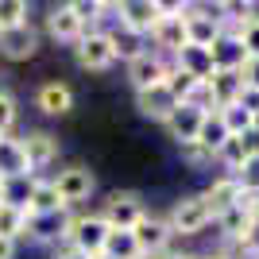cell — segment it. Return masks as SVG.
<instances>
[{
  "instance_id": "6da1fadb",
  "label": "cell",
  "mask_w": 259,
  "mask_h": 259,
  "mask_svg": "<svg viewBox=\"0 0 259 259\" xmlns=\"http://www.w3.org/2000/svg\"><path fill=\"white\" fill-rule=\"evenodd\" d=\"M105 240H108V225H105L101 213H85V217H74V221H70L66 248H74L77 255L97 259L101 251H105Z\"/></svg>"
},
{
  "instance_id": "7a4b0ae2",
  "label": "cell",
  "mask_w": 259,
  "mask_h": 259,
  "mask_svg": "<svg viewBox=\"0 0 259 259\" xmlns=\"http://www.w3.org/2000/svg\"><path fill=\"white\" fill-rule=\"evenodd\" d=\"M166 225H170L174 236H201V232L213 225V213H209V205H205L201 194H190V197H182V201L170 205Z\"/></svg>"
},
{
  "instance_id": "3957f363",
  "label": "cell",
  "mask_w": 259,
  "mask_h": 259,
  "mask_svg": "<svg viewBox=\"0 0 259 259\" xmlns=\"http://www.w3.org/2000/svg\"><path fill=\"white\" fill-rule=\"evenodd\" d=\"M186 4H162V20L155 23V31H151V51L155 54H178L190 39H186Z\"/></svg>"
},
{
  "instance_id": "277c9868",
  "label": "cell",
  "mask_w": 259,
  "mask_h": 259,
  "mask_svg": "<svg viewBox=\"0 0 259 259\" xmlns=\"http://www.w3.org/2000/svg\"><path fill=\"white\" fill-rule=\"evenodd\" d=\"M143 213H147V205H143L140 194H132V190H116V194H108L105 201V225L108 228H120V232H132V228L143 221Z\"/></svg>"
},
{
  "instance_id": "5b68a950",
  "label": "cell",
  "mask_w": 259,
  "mask_h": 259,
  "mask_svg": "<svg viewBox=\"0 0 259 259\" xmlns=\"http://www.w3.org/2000/svg\"><path fill=\"white\" fill-rule=\"evenodd\" d=\"M186 39L194 47H213L217 35H221V4H197V8H190L186 4Z\"/></svg>"
},
{
  "instance_id": "8992f818",
  "label": "cell",
  "mask_w": 259,
  "mask_h": 259,
  "mask_svg": "<svg viewBox=\"0 0 259 259\" xmlns=\"http://www.w3.org/2000/svg\"><path fill=\"white\" fill-rule=\"evenodd\" d=\"M74 54H77V66H81V70H93V74H101V70H108V66L116 62V54L108 47V35L101 31V27H89L74 43Z\"/></svg>"
},
{
  "instance_id": "52a82bcc",
  "label": "cell",
  "mask_w": 259,
  "mask_h": 259,
  "mask_svg": "<svg viewBox=\"0 0 259 259\" xmlns=\"http://www.w3.org/2000/svg\"><path fill=\"white\" fill-rule=\"evenodd\" d=\"M116 12H120V27L143 35V39H151L155 23L162 20V4L159 0H120Z\"/></svg>"
},
{
  "instance_id": "ba28073f",
  "label": "cell",
  "mask_w": 259,
  "mask_h": 259,
  "mask_svg": "<svg viewBox=\"0 0 259 259\" xmlns=\"http://www.w3.org/2000/svg\"><path fill=\"white\" fill-rule=\"evenodd\" d=\"M54 190H58V201H62L66 209L81 205L89 194H93V170L89 166H66V170H58L51 178Z\"/></svg>"
},
{
  "instance_id": "9c48e42d",
  "label": "cell",
  "mask_w": 259,
  "mask_h": 259,
  "mask_svg": "<svg viewBox=\"0 0 259 259\" xmlns=\"http://www.w3.org/2000/svg\"><path fill=\"white\" fill-rule=\"evenodd\" d=\"M132 236H136V248H140V255H162L166 251V244L174 240L170 225H166V217H155V213H143V221L136 228H132Z\"/></svg>"
},
{
  "instance_id": "30bf717a",
  "label": "cell",
  "mask_w": 259,
  "mask_h": 259,
  "mask_svg": "<svg viewBox=\"0 0 259 259\" xmlns=\"http://www.w3.org/2000/svg\"><path fill=\"white\" fill-rule=\"evenodd\" d=\"M166 74H170V62H166L162 54H155V51H143L140 58H132V62H128V81H132V89H136V93L162 85V81H166Z\"/></svg>"
},
{
  "instance_id": "8fae6325",
  "label": "cell",
  "mask_w": 259,
  "mask_h": 259,
  "mask_svg": "<svg viewBox=\"0 0 259 259\" xmlns=\"http://www.w3.org/2000/svg\"><path fill=\"white\" fill-rule=\"evenodd\" d=\"M20 147H23V159H27V166H31V174L39 178V170H47L51 162H58V136H51V132H43V128H35V132H27L20 140Z\"/></svg>"
},
{
  "instance_id": "7c38bea8",
  "label": "cell",
  "mask_w": 259,
  "mask_h": 259,
  "mask_svg": "<svg viewBox=\"0 0 259 259\" xmlns=\"http://www.w3.org/2000/svg\"><path fill=\"white\" fill-rule=\"evenodd\" d=\"M201 120H205V108L194 105V101H182V105H174V112L162 124H166L174 143H194L197 132H201Z\"/></svg>"
},
{
  "instance_id": "4fadbf2b",
  "label": "cell",
  "mask_w": 259,
  "mask_h": 259,
  "mask_svg": "<svg viewBox=\"0 0 259 259\" xmlns=\"http://www.w3.org/2000/svg\"><path fill=\"white\" fill-rule=\"evenodd\" d=\"M35 51H39V31H35L31 23L0 31V54L8 62H27V58H35Z\"/></svg>"
},
{
  "instance_id": "5bb4252c",
  "label": "cell",
  "mask_w": 259,
  "mask_h": 259,
  "mask_svg": "<svg viewBox=\"0 0 259 259\" xmlns=\"http://www.w3.org/2000/svg\"><path fill=\"white\" fill-rule=\"evenodd\" d=\"M70 209L62 213H47V217H27V240H39V244H66L70 236Z\"/></svg>"
},
{
  "instance_id": "9a60e30c",
  "label": "cell",
  "mask_w": 259,
  "mask_h": 259,
  "mask_svg": "<svg viewBox=\"0 0 259 259\" xmlns=\"http://www.w3.org/2000/svg\"><path fill=\"white\" fill-rule=\"evenodd\" d=\"M209 58H213V70H225V74H240L248 66L244 43H240L236 35H217V43L209 47Z\"/></svg>"
},
{
  "instance_id": "2e32d148",
  "label": "cell",
  "mask_w": 259,
  "mask_h": 259,
  "mask_svg": "<svg viewBox=\"0 0 259 259\" xmlns=\"http://www.w3.org/2000/svg\"><path fill=\"white\" fill-rule=\"evenodd\" d=\"M35 108L47 112V116H66L74 108V89L66 85V81H43V85L35 89Z\"/></svg>"
},
{
  "instance_id": "e0dca14e",
  "label": "cell",
  "mask_w": 259,
  "mask_h": 259,
  "mask_svg": "<svg viewBox=\"0 0 259 259\" xmlns=\"http://www.w3.org/2000/svg\"><path fill=\"white\" fill-rule=\"evenodd\" d=\"M47 35H51L54 43H77L85 27L77 23V16L70 12V4H58V8L47 12Z\"/></svg>"
},
{
  "instance_id": "ac0fdd59",
  "label": "cell",
  "mask_w": 259,
  "mask_h": 259,
  "mask_svg": "<svg viewBox=\"0 0 259 259\" xmlns=\"http://www.w3.org/2000/svg\"><path fill=\"white\" fill-rule=\"evenodd\" d=\"M62 201H58V190H54L51 178H35L31 182V194L23 201V213L27 217H47V213H62Z\"/></svg>"
},
{
  "instance_id": "d6986e66",
  "label": "cell",
  "mask_w": 259,
  "mask_h": 259,
  "mask_svg": "<svg viewBox=\"0 0 259 259\" xmlns=\"http://www.w3.org/2000/svg\"><path fill=\"white\" fill-rule=\"evenodd\" d=\"M205 93H209V101H213V108H228V105H236L240 93H244V77L217 70V74L205 81Z\"/></svg>"
},
{
  "instance_id": "ffe728a7",
  "label": "cell",
  "mask_w": 259,
  "mask_h": 259,
  "mask_svg": "<svg viewBox=\"0 0 259 259\" xmlns=\"http://www.w3.org/2000/svg\"><path fill=\"white\" fill-rule=\"evenodd\" d=\"M255 151H259V136H255V132H248V136H228L225 147L217 151V159L225 162L228 174H236L240 166H244V159H248V155H255Z\"/></svg>"
},
{
  "instance_id": "44dd1931",
  "label": "cell",
  "mask_w": 259,
  "mask_h": 259,
  "mask_svg": "<svg viewBox=\"0 0 259 259\" xmlns=\"http://www.w3.org/2000/svg\"><path fill=\"white\" fill-rule=\"evenodd\" d=\"M12 178H35V174H31V166H27V159H23L20 140L4 136V140H0V182H12Z\"/></svg>"
},
{
  "instance_id": "7402d4cb",
  "label": "cell",
  "mask_w": 259,
  "mask_h": 259,
  "mask_svg": "<svg viewBox=\"0 0 259 259\" xmlns=\"http://www.w3.org/2000/svg\"><path fill=\"white\" fill-rule=\"evenodd\" d=\"M170 66H174V70L194 74L197 81H209V77L217 74V70H213V58H209V51H205V47H194V43H186L182 51L174 54V62H170Z\"/></svg>"
},
{
  "instance_id": "603a6c76",
  "label": "cell",
  "mask_w": 259,
  "mask_h": 259,
  "mask_svg": "<svg viewBox=\"0 0 259 259\" xmlns=\"http://www.w3.org/2000/svg\"><path fill=\"white\" fill-rule=\"evenodd\" d=\"M240 194H244V190H240L236 186V178H232V174H221V178H217L213 186H209L205 194V205H209V213H225V209H232V205H240Z\"/></svg>"
},
{
  "instance_id": "cb8c5ba5",
  "label": "cell",
  "mask_w": 259,
  "mask_h": 259,
  "mask_svg": "<svg viewBox=\"0 0 259 259\" xmlns=\"http://www.w3.org/2000/svg\"><path fill=\"white\" fill-rule=\"evenodd\" d=\"M174 105H178V101L166 93V85H155V89H143V93H136V108H140L147 120H159V124L174 112Z\"/></svg>"
},
{
  "instance_id": "d4e9b609",
  "label": "cell",
  "mask_w": 259,
  "mask_h": 259,
  "mask_svg": "<svg viewBox=\"0 0 259 259\" xmlns=\"http://www.w3.org/2000/svg\"><path fill=\"white\" fill-rule=\"evenodd\" d=\"M105 35H108L112 54H116V58H124V62L140 58L143 51H151V47H147V39H143V35H136V31H128V27H112V31H105Z\"/></svg>"
},
{
  "instance_id": "484cf974",
  "label": "cell",
  "mask_w": 259,
  "mask_h": 259,
  "mask_svg": "<svg viewBox=\"0 0 259 259\" xmlns=\"http://www.w3.org/2000/svg\"><path fill=\"white\" fill-rule=\"evenodd\" d=\"M251 221H255V217H251L248 209H240V205H232V209H225V213H217V217H213V225L221 228V236L236 240V244H240L244 236H248Z\"/></svg>"
},
{
  "instance_id": "4316f807",
  "label": "cell",
  "mask_w": 259,
  "mask_h": 259,
  "mask_svg": "<svg viewBox=\"0 0 259 259\" xmlns=\"http://www.w3.org/2000/svg\"><path fill=\"white\" fill-rule=\"evenodd\" d=\"M0 236L4 240H27V213L12 201H0Z\"/></svg>"
},
{
  "instance_id": "83f0119b",
  "label": "cell",
  "mask_w": 259,
  "mask_h": 259,
  "mask_svg": "<svg viewBox=\"0 0 259 259\" xmlns=\"http://www.w3.org/2000/svg\"><path fill=\"white\" fill-rule=\"evenodd\" d=\"M225 140H228V128H225V120H221V112H205L201 132H197V143H201V147L217 159V151L225 147Z\"/></svg>"
},
{
  "instance_id": "f1b7e54d",
  "label": "cell",
  "mask_w": 259,
  "mask_h": 259,
  "mask_svg": "<svg viewBox=\"0 0 259 259\" xmlns=\"http://www.w3.org/2000/svg\"><path fill=\"white\" fill-rule=\"evenodd\" d=\"M162 85H166V93L182 105V101H194L197 89L205 85V81H197L194 74H186V70H174V66H170V74H166V81H162Z\"/></svg>"
},
{
  "instance_id": "f546056e",
  "label": "cell",
  "mask_w": 259,
  "mask_h": 259,
  "mask_svg": "<svg viewBox=\"0 0 259 259\" xmlns=\"http://www.w3.org/2000/svg\"><path fill=\"white\" fill-rule=\"evenodd\" d=\"M101 255H108V259H140L136 236H132V232H120V228H108V240H105V251H101Z\"/></svg>"
},
{
  "instance_id": "4dcf8cb0",
  "label": "cell",
  "mask_w": 259,
  "mask_h": 259,
  "mask_svg": "<svg viewBox=\"0 0 259 259\" xmlns=\"http://www.w3.org/2000/svg\"><path fill=\"white\" fill-rule=\"evenodd\" d=\"M70 12H74L77 23L89 31V27L105 16V12H116V4H105V0H74V4H70Z\"/></svg>"
},
{
  "instance_id": "1f68e13d",
  "label": "cell",
  "mask_w": 259,
  "mask_h": 259,
  "mask_svg": "<svg viewBox=\"0 0 259 259\" xmlns=\"http://www.w3.org/2000/svg\"><path fill=\"white\" fill-rule=\"evenodd\" d=\"M221 112V120H225L228 136H248L251 132V112H244L240 105H228V108H217Z\"/></svg>"
},
{
  "instance_id": "d6a6232c",
  "label": "cell",
  "mask_w": 259,
  "mask_h": 259,
  "mask_svg": "<svg viewBox=\"0 0 259 259\" xmlns=\"http://www.w3.org/2000/svg\"><path fill=\"white\" fill-rule=\"evenodd\" d=\"M232 178H236V186L244 190V194H259V151L248 155V159H244V166H240Z\"/></svg>"
},
{
  "instance_id": "836d02e7",
  "label": "cell",
  "mask_w": 259,
  "mask_h": 259,
  "mask_svg": "<svg viewBox=\"0 0 259 259\" xmlns=\"http://www.w3.org/2000/svg\"><path fill=\"white\" fill-rule=\"evenodd\" d=\"M20 23H27V4L23 0H0V31L20 27Z\"/></svg>"
},
{
  "instance_id": "e575fe53",
  "label": "cell",
  "mask_w": 259,
  "mask_h": 259,
  "mask_svg": "<svg viewBox=\"0 0 259 259\" xmlns=\"http://www.w3.org/2000/svg\"><path fill=\"white\" fill-rule=\"evenodd\" d=\"M20 120V108H16V97L12 93H0V136H8Z\"/></svg>"
},
{
  "instance_id": "d590c367",
  "label": "cell",
  "mask_w": 259,
  "mask_h": 259,
  "mask_svg": "<svg viewBox=\"0 0 259 259\" xmlns=\"http://www.w3.org/2000/svg\"><path fill=\"white\" fill-rule=\"evenodd\" d=\"M178 151H182V162H190V166H205V162H213V155L201 147V143H178Z\"/></svg>"
},
{
  "instance_id": "8d00e7d4",
  "label": "cell",
  "mask_w": 259,
  "mask_h": 259,
  "mask_svg": "<svg viewBox=\"0 0 259 259\" xmlns=\"http://www.w3.org/2000/svg\"><path fill=\"white\" fill-rule=\"evenodd\" d=\"M240 43H244V54H248V62L251 58H259V20H251L244 31H240Z\"/></svg>"
},
{
  "instance_id": "74e56055",
  "label": "cell",
  "mask_w": 259,
  "mask_h": 259,
  "mask_svg": "<svg viewBox=\"0 0 259 259\" xmlns=\"http://www.w3.org/2000/svg\"><path fill=\"white\" fill-rule=\"evenodd\" d=\"M240 248H244V255H248V259H259V221H251L248 236L240 240Z\"/></svg>"
},
{
  "instance_id": "f35d334b",
  "label": "cell",
  "mask_w": 259,
  "mask_h": 259,
  "mask_svg": "<svg viewBox=\"0 0 259 259\" xmlns=\"http://www.w3.org/2000/svg\"><path fill=\"white\" fill-rule=\"evenodd\" d=\"M236 105L244 108V112H251V116H255V112H259V89L244 85V93H240V101H236Z\"/></svg>"
},
{
  "instance_id": "ab89813d",
  "label": "cell",
  "mask_w": 259,
  "mask_h": 259,
  "mask_svg": "<svg viewBox=\"0 0 259 259\" xmlns=\"http://www.w3.org/2000/svg\"><path fill=\"white\" fill-rule=\"evenodd\" d=\"M240 77H244V85H251V89H259V58H251L244 70H240Z\"/></svg>"
},
{
  "instance_id": "60d3db41",
  "label": "cell",
  "mask_w": 259,
  "mask_h": 259,
  "mask_svg": "<svg viewBox=\"0 0 259 259\" xmlns=\"http://www.w3.org/2000/svg\"><path fill=\"white\" fill-rule=\"evenodd\" d=\"M16 251H20L16 240H4V236H0V259H16Z\"/></svg>"
},
{
  "instance_id": "b9f144b4",
  "label": "cell",
  "mask_w": 259,
  "mask_h": 259,
  "mask_svg": "<svg viewBox=\"0 0 259 259\" xmlns=\"http://www.w3.org/2000/svg\"><path fill=\"white\" fill-rule=\"evenodd\" d=\"M155 259H194V255H186V251H162V255H155Z\"/></svg>"
},
{
  "instance_id": "7bdbcfd3",
  "label": "cell",
  "mask_w": 259,
  "mask_h": 259,
  "mask_svg": "<svg viewBox=\"0 0 259 259\" xmlns=\"http://www.w3.org/2000/svg\"><path fill=\"white\" fill-rule=\"evenodd\" d=\"M54 259H85V255H77L74 248H62V251H58V255H54Z\"/></svg>"
},
{
  "instance_id": "ee69618b",
  "label": "cell",
  "mask_w": 259,
  "mask_h": 259,
  "mask_svg": "<svg viewBox=\"0 0 259 259\" xmlns=\"http://www.w3.org/2000/svg\"><path fill=\"white\" fill-rule=\"evenodd\" d=\"M251 132H255V136H259V112H255V116H251Z\"/></svg>"
},
{
  "instance_id": "f6af8a7d",
  "label": "cell",
  "mask_w": 259,
  "mask_h": 259,
  "mask_svg": "<svg viewBox=\"0 0 259 259\" xmlns=\"http://www.w3.org/2000/svg\"><path fill=\"white\" fill-rule=\"evenodd\" d=\"M194 259H228V255H213V251H209V255H194Z\"/></svg>"
},
{
  "instance_id": "bcb514c9",
  "label": "cell",
  "mask_w": 259,
  "mask_h": 259,
  "mask_svg": "<svg viewBox=\"0 0 259 259\" xmlns=\"http://www.w3.org/2000/svg\"><path fill=\"white\" fill-rule=\"evenodd\" d=\"M4 77H8V74H4V70H0V93H8V89H4Z\"/></svg>"
},
{
  "instance_id": "7dc6e473",
  "label": "cell",
  "mask_w": 259,
  "mask_h": 259,
  "mask_svg": "<svg viewBox=\"0 0 259 259\" xmlns=\"http://www.w3.org/2000/svg\"><path fill=\"white\" fill-rule=\"evenodd\" d=\"M0 201H4V182H0Z\"/></svg>"
},
{
  "instance_id": "c3c4849f",
  "label": "cell",
  "mask_w": 259,
  "mask_h": 259,
  "mask_svg": "<svg viewBox=\"0 0 259 259\" xmlns=\"http://www.w3.org/2000/svg\"><path fill=\"white\" fill-rule=\"evenodd\" d=\"M140 259H151V255H140Z\"/></svg>"
},
{
  "instance_id": "681fc988",
  "label": "cell",
  "mask_w": 259,
  "mask_h": 259,
  "mask_svg": "<svg viewBox=\"0 0 259 259\" xmlns=\"http://www.w3.org/2000/svg\"><path fill=\"white\" fill-rule=\"evenodd\" d=\"M97 259H108V255H97Z\"/></svg>"
},
{
  "instance_id": "f907efd6",
  "label": "cell",
  "mask_w": 259,
  "mask_h": 259,
  "mask_svg": "<svg viewBox=\"0 0 259 259\" xmlns=\"http://www.w3.org/2000/svg\"><path fill=\"white\" fill-rule=\"evenodd\" d=\"M0 140H4V136H0Z\"/></svg>"
}]
</instances>
